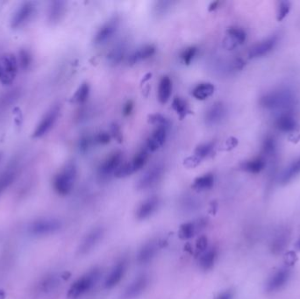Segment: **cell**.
Here are the masks:
<instances>
[{
	"instance_id": "1",
	"label": "cell",
	"mask_w": 300,
	"mask_h": 299,
	"mask_svg": "<svg viewBox=\"0 0 300 299\" xmlns=\"http://www.w3.org/2000/svg\"><path fill=\"white\" fill-rule=\"evenodd\" d=\"M78 170L74 163H68L53 179V188L60 196H67L74 188Z\"/></svg>"
},
{
	"instance_id": "2",
	"label": "cell",
	"mask_w": 300,
	"mask_h": 299,
	"mask_svg": "<svg viewBox=\"0 0 300 299\" xmlns=\"http://www.w3.org/2000/svg\"><path fill=\"white\" fill-rule=\"evenodd\" d=\"M101 275L100 268H94L83 274L68 289V299H78L93 290Z\"/></svg>"
},
{
	"instance_id": "3",
	"label": "cell",
	"mask_w": 300,
	"mask_h": 299,
	"mask_svg": "<svg viewBox=\"0 0 300 299\" xmlns=\"http://www.w3.org/2000/svg\"><path fill=\"white\" fill-rule=\"evenodd\" d=\"M62 227V223L56 218H40L35 219L28 225V232L34 236H48L54 235L60 231Z\"/></svg>"
},
{
	"instance_id": "4",
	"label": "cell",
	"mask_w": 300,
	"mask_h": 299,
	"mask_svg": "<svg viewBox=\"0 0 300 299\" xmlns=\"http://www.w3.org/2000/svg\"><path fill=\"white\" fill-rule=\"evenodd\" d=\"M19 71L17 56L8 53L0 56V83L4 85L13 83Z\"/></svg>"
},
{
	"instance_id": "5",
	"label": "cell",
	"mask_w": 300,
	"mask_h": 299,
	"mask_svg": "<svg viewBox=\"0 0 300 299\" xmlns=\"http://www.w3.org/2000/svg\"><path fill=\"white\" fill-rule=\"evenodd\" d=\"M61 112V106L59 105H53L48 111L45 112V114L42 116L37 124V126L34 129L33 133V138L38 139L41 138L50 133L56 121L58 120L59 115Z\"/></svg>"
},
{
	"instance_id": "6",
	"label": "cell",
	"mask_w": 300,
	"mask_h": 299,
	"mask_svg": "<svg viewBox=\"0 0 300 299\" xmlns=\"http://www.w3.org/2000/svg\"><path fill=\"white\" fill-rule=\"evenodd\" d=\"M36 12V4L33 1H26L19 5L15 10L10 21L11 28L13 29H19L27 25L31 20Z\"/></svg>"
},
{
	"instance_id": "7",
	"label": "cell",
	"mask_w": 300,
	"mask_h": 299,
	"mask_svg": "<svg viewBox=\"0 0 300 299\" xmlns=\"http://www.w3.org/2000/svg\"><path fill=\"white\" fill-rule=\"evenodd\" d=\"M293 102V96L288 90H279L264 96L261 104L266 108H286Z\"/></svg>"
},
{
	"instance_id": "8",
	"label": "cell",
	"mask_w": 300,
	"mask_h": 299,
	"mask_svg": "<svg viewBox=\"0 0 300 299\" xmlns=\"http://www.w3.org/2000/svg\"><path fill=\"white\" fill-rule=\"evenodd\" d=\"M164 166L163 164H156L147 170L137 182L136 187L139 191H145L154 187L161 181L164 176Z\"/></svg>"
},
{
	"instance_id": "9",
	"label": "cell",
	"mask_w": 300,
	"mask_h": 299,
	"mask_svg": "<svg viewBox=\"0 0 300 299\" xmlns=\"http://www.w3.org/2000/svg\"><path fill=\"white\" fill-rule=\"evenodd\" d=\"M104 236L105 229L102 226H97L95 228L91 229L81 241L78 248V253L80 256H85L87 254L90 253L100 243V241H102Z\"/></svg>"
},
{
	"instance_id": "10",
	"label": "cell",
	"mask_w": 300,
	"mask_h": 299,
	"mask_svg": "<svg viewBox=\"0 0 300 299\" xmlns=\"http://www.w3.org/2000/svg\"><path fill=\"white\" fill-rule=\"evenodd\" d=\"M149 284V277L148 274H142L134 278L130 284L127 285L121 299H137L145 292Z\"/></svg>"
},
{
	"instance_id": "11",
	"label": "cell",
	"mask_w": 300,
	"mask_h": 299,
	"mask_svg": "<svg viewBox=\"0 0 300 299\" xmlns=\"http://www.w3.org/2000/svg\"><path fill=\"white\" fill-rule=\"evenodd\" d=\"M127 267L128 261L126 257L121 258L115 263L111 268V271L109 272L107 278H105L104 286L106 290H111L121 283L127 273Z\"/></svg>"
},
{
	"instance_id": "12",
	"label": "cell",
	"mask_w": 300,
	"mask_h": 299,
	"mask_svg": "<svg viewBox=\"0 0 300 299\" xmlns=\"http://www.w3.org/2000/svg\"><path fill=\"white\" fill-rule=\"evenodd\" d=\"M122 153L121 151L112 152L109 156L103 160L99 168V175L101 178H107L111 175H114L116 170L121 165Z\"/></svg>"
},
{
	"instance_id": "13",
	"label": "cell",
	"mask_w": 300,
	"mask_h": 299,
	"mask_svg": "<svg viewBox=\"0 0 300 299\" xmlns=\"http://www.w3.org/2000/svg\"><path fill=\"white\" fill-rule=\"evenodd\" d=\"M207 225L208 220L204 218L183 223V225H180L178 235L182 240H190L198 235V233L203 231Z\"/></svg>"
},
{
	"instance_id": "14",
	"label": "cell",
	"mask_w": 300,
	"mask_h": 299,
	"mask_svg": "<svg viewBox=\"0 0 300 299\" xmlns=\"http://www.w3.org/2000/svg\"><path fill=\"white\" fill-rule=\"evenodd\" d=\"M160 203L161 200L156 196L147 198L146 200L143 201V203H141L137 208L136 213H135L136 219L140 221L149 219L158 210V208L160 206Z\"/></svg>"
},
{
	"instance_id": "15",
	"label": "cell",
	"mask_w": 300,
	"mask_h": 299,
	"mask_svg": "<svg viewBox=\"0 0 300 299\" xmlns=\"http://www.w3.org/2000/svg\"><path fill=\"white\" fill-rule=\"evenodd\" d=\"M159 250L160 242L156 240H152L149 242H146L143 247L140 248L139 252L137 254V262L140 265L148 264L155 259Z\"/></svg>"
},
{
	"instance_id": "16",
	"label": "cell",
	"mask_w": 300,
	"mask_h": 299,
	"mask_svg": "<svg viewBox=\"0 0 300 299\" xmlns=\"http://www.w3.org/2000/svg\"><path fill=\"white\" fill-rule=\"evenodd\" d=\"M119 26H120V19L117 17H114L105 23L101 28H99V31L97 32L94 38L95 44L105 43L107 40L113 37V35L116 34V32L119 29Z\"/></svg>"
},
{
	"instance_id": "17",
	"label": "cell",
	"mask_w": 300,
	"mask_h": 299,
	"mask_svg": "<svg viewBox=\"0 0 300 299\" xmlns=\"http://www.w3.org/2000/svg\"><path fill=\"white\" fill-rule=\"evenodd\" d=\"M169 127L157 126L153 131L151 136L147 141V150L150 152L157 151L167 139Z\"/></svg>"
},
{
	"instance_id": "18",
	"label": "cell",
	"mask_w": 300,
	"mask_h": 299,
	"mask_svg": "<svg viewBox=\"0 0 300 299\" xmlns=\"http://www.w3.org/2000/svg\"><path fill=\"white\" fill-rule=\"evenodd\" d=\"M226 114V109L221 102H216L211 105L204 114V121L207 126H215L222 121Z\"/></svg>"
},
{
	"instance_id": "19",
	"label": "cell",
	"mask_w": 300,
	"mask_h": 299,
	"mask_svg": "<svg viewBox=\"0 0 300 299\" xmlns=\"http://www.w3.org/2000/svg\"><path fill=\"white\" fill-rule=\"evenodd\" d=\"M18 175V167L17 164H11L0 173V197L4 192L9 188Z\"/></svg>"
},
{
	"instance_id": "20",
	"label": "cell",
	"mask_w": 300,
	"mask_h": 299,
	"mask_svg": "<svg viewBox=\"0 0 300 299\" xmlns=\"http://www.w3.org/2000/svg\"><path fill=\"white\" fill-rule=\"evenodd\" d=\"M290 278V271L288 269L283 268L273 274L272 277L269 278L266 285V290L269 292H273L280 290L285 286Z\"/></svg>"
},
{
	"instance_id": "21",
	"label": "cell",
	"mask_w": 300,
	"mask_h": 299,
	"mask_svg": "<svg viewBox=\"0 0 300 299\" xmlns=\"http://www.w3.org/2000/svg\"><path fill=\"white\" fill-rule=\"evenodd\" d=\"M246 40V33L242 28H230L227 30V37L224 41V46L227 50H234L235 48L242 44Z\"/></svg>"
},
{
	"instance_id": "22",
	"label": "cell",
	"mask_w": 300,
	"mask_h": 299,
	"mask_svg": "<svg viewBox=\"0 0 300 299\" xmlns=\"http://www.w3.org/2000/svg\"><path fill=\"white\" fill-rule=\"evenodd\" d=\"M218 258V250L216 247H208L204 252L199 255L198 265L204 271H208L214 268Z\"/></svg>"
},
{
	"instance_id": "23",
	"label": "cell",
	"mask_w": 300,
	"mask_h": 299,
	"mask_svg": "<svg viewBox=\"0 0 300 299\" xmlns=\"http://www.w3.org/2000/svg\"><path fill=\"white\" fill-rule=\"evenodd\" d=\"M275 43H276V39L275 37L263 40L261 43L257 44L253 48H251L248 52V57L254 59L265 56L274 49Z\"/></svg>"
},
{
	"instance_id": "24",
	"label": "cell",
	"mask_w": 300,
	"mask_h": 299,
	"mask_svg": "<svg viewBox=\"0 0 300 299\" xmlns=\"http://www.w3.org/2000/svg\"><path fill=\"white\" fill-rule=\"evenodd\" d=\"M156 52V48L154 45H146L142 47L139 50L129 56L128 57V62L130 65L136 64L139 62L145 61L147 59L150 58L155 55Z\"/></svg>"
},
{
	"instance_id": "25",
	"label": "cell",
	"mask_w": 300,
	"mask_h": 299,
	"mask_svg": "<svg viewBox=\"0 0 300 299\" xmlns=\"http://www.w3.org/2000/svg\"><path fill=\"white\" fill-rule=\"evenodd\" d=\"M172 91V82L168 76L161 77L158 86V100L161 104H166L170 100Z\"/></svg>"
},
{
	"instance_id": "26",
	"label": "cell",
	"mask_w": 300,
	"mask_h": 299,
	"mask_svg": "<svg viewBox=\"0 0 300 299\" xmlns=\"http://www.w3.org/2000/svg\"><path fill=\"white\" fill-rule=\"evenodd\" d=\"M66 3L64 1H54L50 5L49 20L52 24L58 23L65 13Z\"/></svg>"
},
{
	"instance_id": "27",
	"label": "cell",
	"mask_w": 300,
	"mask_h": 299,
	"mask_svg": "<svg viewBox=\"0 0 300 299\" xmlns=\"http://www.w3.org/2000/svg\"><path fill=\"white\" fill-rule=\"evenodd\" d=\"M214 176L213 174L208 173L197 177L192 183V189L196 191L201 192V191H209L214 187Z\"/></svg>"
},
{
	"instance_id": "28",
	"label": "cell",
	"mask_w": 300,
	"mask_h": 299,
	"mask_svg": "<svg viewBox=\"0 0 300 299\" xmlns=\"http://www.w3.org/2000/svg\"><path fill=\"white\" fill-rule=\"evenodd\" d=\"M214 90H215V87L213 83H200L193 89L192 96L198 100H205L214 94Z\"/></svg>"
},
{
	"instance_id": "29",
	"label": "cell",
	"mask_w": 300,
	"mask_h": 299,
	"mask_svg": "<svg viewBox=\"0 0 300 299\" xmlns=\"http://www.w3.org/2000/svg\"><path fill=\"white\" fill-rule=\"evenodd\" d=\"M300 174V157L297 158V160H294L292 164H290L289 166L285 169L281 176H280V182L282 183H287L291 181L292 179L295 178L297 175Z\"/></svg>"
},
{
	"instance_id": "30",
	"label": "cell",
	"mask_w": 300,
	"mask_h": 299,
	"mask_svg": "<svg viewBox=\"0 0 300 299\" xmlns=\"http://www.w3.org/2000/svg\"><path fill=\"white\" fill-rule=\"evenodd\" d=\"M126 45L125 43H119L111 49L107 55V61L111 65H118L121 63L126 55Z\"/></svg>"
},
{
	"instance_id": "31",
	"label": "cell",
	"mask_w": 300,
	"mask_h": 299,
	"mask_svg": "<svg viewBox=\"0 0 300 299\" xmlns=\"http://www.w3.org/2000/svg\"><path fill=\"white\" fill-rule=\"evenodd\" d=\"M276 127L283 132H291L296 127V121L291 113H284L276 120Z\"/></svg>"
},
{
	"instance_id": "32",
	"label": "cell",
	"mask_w": 300,
	"mask_h": 299,
	"mask_svg": "<svg viewBox=\"0 0 300 299\" xmlns=\"http://www.w3.org/2000/svg\"><path fill=\"white\" fill-rule=\"evenodd\" d=\"M148 159H149V152L147 149H143L142 151H140L138 154H135L133 160H131L130 163H128L133 174L142 170L147 164Z\"/></svg>"
},
{
	"instance_id": "33",
	"label": "cell",
	"mask_w": 300,
	"mask_h": 299,
	"mask_svg": "<svg viewBox=\"0 0 300 299\" xmlns=\"http://www.w3.org/2000/svg\"><path fill=\"white\" fill-rule=\"evenodd\" d=\"M266 163L263 158L258 157L253 160L246 162L242 164V170H244L247 172L252 173V174H257L260 173L263 169L265 168Z\"/></svg>"
},
{
	"instance_id": "34",
	"label": "cell",
	"mask_w": 300,
	"mask_h": 299,
	"mask_svg": "<svg viewBox=\"0 0 300 299\" xmlns=\"http://www.w3.org/2000/svg\"><path fill=\"white\" fill-rule=\"evenodd\" d=\"M90 94V86L86 83H82L72 97V102L78 105H82L86 102Z\"/></svg>"
},
{
	"instance_id": "35",
	"label": "cell",
	"mask_w": 300,
	"mask_h": 299,
	"mask_svg": "<svg viewBox=\"0 0 300 299\" xmlns=\"http://www.w3.org/2000/svg\"><path fill=\"white\" fill-rule=\"evenodd\" d=\"M172 108L176 111V113L179 115L180 119L183 120L186 114L189 112L188 105L186 101L180 98H175L172 102Z\"/></svg>"
},
{
	"instance_id": "36",
	"label": "cell",
	"mask_w": 300,
	"mask_h": 299,
	"mask_svg": "<svg viewBox=\"0 0 300 299\" xmlns=\"http://www.w3.org/2000/svg\"><path fill=\"white\" fill-rule=\"evenodd\" d=\"M17 61H18V64H19V68L26 71L31 65L33 57L28 50H21L17 56Z\"/></svg>"
},
{
	"instance_id": "37",
	"label": "cell",
	"mask_w": 300,
	"mask_h": 299,
	"mask_svg": "<svg viewBox=\"0 0 300 299\" xmlns=\"http://www.w3.org/2000/svg\"><path fill=\"white\" fill-rule=\"evenodd\" d=\"M214 147V144L213 142H208V143H204V144L198 146L196 148L195 152H194V155L199 160H203L204 158L207 157L208 155L212 153Z\"/></svg>"
},
{
	"instance_id": "38",
	"label": "cell",
	"mask_w": 300,
	"mask_h": 299,
	"mask_svg": "<svg viewBox=\"0 0 300 299\" xmlns=\"http://www.w3.org/2000/svg\"><path fill=\"white\" fill-rule=\"evenodd\" d=\"M173 1H157L154 6V13L157 17L164 16L173 5Z\"/></svg>"
},
{
	"instance_id": "39",
	"label": "cell",
	"mask_w": 300,
	"mask_h": 299,
	"mask_svg": "<svg viewBox=\"0 0 300 299\" xmlns=\"http://www.w3.org/2000/svg\"><path fill=\"white\" fill-rule=\"evenodd\" d=\"M198 53V48L197 47H189L186 50H183V52L181 53V59L183 61V63L186 65H190L192 63L193 59L195 58L196 55Z\"/></svg>"
},
{
	"instance_id": "40",
	"label": "cell",
	"mask_w": 300,
	"mask_h": 299,
	"mask_svg": "<svg viewBox=\"0 0 300 299\" xmlns=\"http://www.w3.org/2000/svg\"><path fill=\"white\" fill-rule=\"evenodd\" d=\"M291 10V3L288 1H282L279 4V9H278V20L282 21L283 19H285V17L288 15V13H290Z\"/></svg>"
},
{
	"instance_id": "41",
	"label": "cell",
	"mask_w": 300,
	"mask_h": 299,
	"mask_svg": "<svg viewBox=\"0 0 300 299\" xmlns=\"http://www.w3.org/2000/svg\"><path fill=\"white\" fill-rule=\"evenodd\" d=\"M58 285L59 279L56 277H55V275H51V277H49V278H46L43 281L42 284H41L44 291H47V292L55 290Z\"/></svg>"
},
{
	"instance_id": "42",
	"label": "cell",
	"mask_w": 300,
	"mask_h": 299,
	"mask_svg": "<svg viewBox=\"0 0 300 299\" xmlns=\"http://www.w3.org/2000/svg\"><path fill=\"white\" fill-rule=\"evenodd\" d=\"M149 123L157 126H165L170 127V121H168L166 118L161 114H152L149 117Z\"/></svg>"
},
{
	"instance_id": "43",
	"label": "cell",
	"mask_w": 300,
	"mask_h": 299,
	"mask_svg": "<svg viewBox=\"0 0 300 299\" xmlns=\"http://www.w3.org/2000/svg\"><path fill=\"white\" fill-rule=\"evenodd\" d=\"M91 145V139L90 136L84 135L81 137L78 142V148L82 153H86Z\"/></svg>"
},
{
	"instance_id": "44",
	"label": "cell",
	"mask_w": 300,
	"mask_h": 299,
	"mask_svg": "<svg viewBox=\"0 0 300 299\" xmlns=\"http://www.w3.org/2000/svg\"><path fill=\"white\" fill-rule=\"evenodd\" d=\"M208 239L204 236H201L200 238H198V241L196 242V250H197V253L200 254L204 252L205 250L208 248Z\"/></svg>"
},
{
	"instance_id": "45",
	"label": "cell",
	"mask_w": 300,
	"mask_h": 299,
	"mask_svg": "<svg viewBox=\"0 0 300 299\" xmlns=\"http://www.w3.org/2000/svg\"><path fill=\"white\" fill-rule=\"evenodd\" d=\"M110 140H111V136L106 132H100L94 137V142L98 143V144H100V145L108 144L109 142H110Z\"/></svg>"
},
{
	"instance_id": "46",
	"label": "cell",
	"mask_w": 300,
	"mask_h": 299,
	"mask_svg": "<svg viewBox=\"0 0 300 299\" xmlns=\"http://www.w3.org/2000/svg\"><path fill=\"white\" fill-rule=\"evenodd\" d=\"M111 133L112 137L114 138L118 142H123V136H122V132H121V127L116 123H112L111 125Z\"/></svg>"
},
{
	"instance_id": "47",
	"label": "cell",
	"mask_w": 300,
	"mask_h": 299,
	"mask_svg": "<svg viewBox=\"0 0 300 299\" xmlns=\"http://www.w3.org/2000/svg\"><path fill=\"white\" fill-rule=\"evenodd\" d=\"M263 150L265 152V154H272L274 150H275L274 140L267 139L264 142V145H263Z\"/></svg>"
},
{
	"instance_id": "48",
	"label": "cell",
	"mask_w": 300,
	"mask_h": 299,
	"mask_svg": "<svg viewBox=\"0 0 300 299\" xmlns=\"http://www.w3.org/2000/svg\"><path fill=\"white\" fill-rule=\"evenodd\" d=\"M200 162L201 160H199L198 157H196L195 155H193L184 160V165L188 168H194L198 166V164H200Z\"/></svg>"
},
{
	"instance_id": "49",
	"label": "cell",
	"mask_w": 300,
	"mask_h": 299,
	"mask_svg": "<svg viewBox=\"0 0 300 299\" xmlns=\"http://www.w3.org/2000/svg\"><path fill=\"white\" fill-rule=\"evenodd\" d=\"M234 298V292L231 290H225L218 294L214 299H233Z\"/></svg>"
},
{
	"instance_id": "50",
	"label": "cell",
	"mask_w": 300,
	"mask_h": 299,
	"mask_svg": "<svg viewBox=\"0 0 300 299\" xmlns=\"http://www.w3.org/2000/svg\"><path fill=\"white\" fill-rule=\"evenodd\" d=\"M133 110V102L132 100H129V101H127L126 104L124 105V107H123V115L127 117V116H129L132 113V111Z\"/></svg>"
},
{
	"instance_id": "51",
	"label": "cell",
	"mask_w": 300,
	"mask_h": 299,
	"mask_svg": "<svg viewBox=\"0 0 300 299\" xmlns=\"http://www.w3.org/2000/svg\"><path fill=\"white\" fill-rule=\"evenodd\" d=\"M296 260H297V256H296V254L294 253V252H289V253L286 254L285 262H286L288 265H293L294 263L296 262Z\"/></svg>"
},
{
	"instance_id": "52",
	"label": "cell",
	"mask_w": 300,
	"mask_h": 299,
	"mask_svg": "<svg viewBox=\"0 0 300 299\" xmlns=\"http://www.w3.org/2000/svg\"><path fill=\"white\" fill-rule=\"evenodd\" d=\"M219 4H220V2H218V1L211 4L210 6H209V9H208L209 12H213L214 10H216L217 7H219Z\"/></svg>"
},
{
	"instance_id": "53",
	"label": "cell",
	"mask_w": 300,
	"mask_h": 299,
	"mask_svg": "<svg viewBox=\"0 0 300 299\" xmlns=\"http://www.w3.org/2000/svg\"><path fill=\"white\" fill-rule=\"evenodd\" d=\"M6 296H7L6 292L3 290H0V299L6 298Z\"/></svg>"
},
{
	"instance_id": "54",
	"label": "cell",
	"mask_w": 300,
	"mask_h": 299,
	"mask_svg": "<svg viewBox=\"0 0 300 299\" xmlns=\"http://www.w3.org/2000/svg\"><path fill=\"white\" fill-rule=\"evenodd\" d=\"M296 248L300 251V238L299 240L297 241V243H296Z\"/></svg>"
},
{
	"instance_id": "55",
	"label": "cell",
	"mask_w": 300,
	"mask_h": 299,
	"mask_svg": "<svg viewBox=\"0 0 300 299\" xmlns=\"http://www.w3.org/2000/svg\"><path fill=\"white\" fill-rule=\"evenodd\" d=\"M4 157V153L2 151H0V164L2 163V160H3Z\"/></svg>"
}]
</instances>
